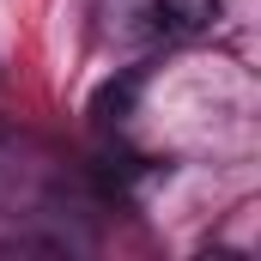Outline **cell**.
Masks as SVG:
<instances>
[{
  "label": "cell",
  "mask_w": 261,
  "mask_h": 261,
  "mask_svg": "<svg viewBox=\"0 0 261 261\" xmlns=\"http://www.w3.org/2000/svg\"><path fill=\"white\" fill-rule=\"evenodd\" d=\"M146 18H152V31L164 43H195L225 18V0H152Z\"/></svg>",
  "instance_id": "6da1fadb"
},
{
  "label": "cell",
  "mask_w": 261,
  "mask_h": 261,
  "mask_svg": "<svg viewBox=\"0 0 261 261\" xmlns=\"http://www.w3.org/2000/svg\"><path fill=\"white\" fill-rule=\"evenodd\" d=\"M140 79H146L140 67H134V73H122V85L110 79V85L97 91V103H91V116H97V122H122V116L134 110V91H140Z\"/></svg>",
  "instance_id": "7a4b0ae2"
}]
</instances>
